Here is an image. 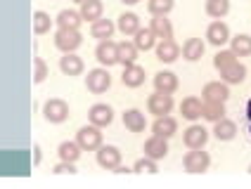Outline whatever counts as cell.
I'll use <instances>...</instances> for the list:
<instances>
[{"instance_id": "obj_1", "label": "cell", "mask_w": 251, "mask_h": 189, "mask_svg": "<svg viewBox=\"0 0 251 189\" xmlns=\"http://www.w3.org/2000/svg\"><path fill=\"white\" fill-rule=\"evenodd\" d=\"M83 43V36L78 28H57L55 33V47L62 50V52H74L78 50Z\"/></svg>"}, {"instance_id": "obj_2", "label": "cell", "mask_w": 251, "mask_h": 189, "mask_svg": "<svg viewBox=\"0 0 251 189\" xmlns=\"http://www.w3.org/2000/svg\"><path fill=\"white\" fill-rule=\"evenodd\" d=\"M43 118L48 123H64L69 118V104L64 102V99H48L45 104H43Z\"/></svg>"}, {"instance_id": "obj_3", "label": "cell", "mask_w": 251, "mask_h": 189, "mask_svg": "<svg viewBox=\"0 0 251 189\" xmlns=\"http://www.w3.org/2000/svg\"><path fill=\"white\" fill-rule=\"evenodd\" d=\"M109 85H112V76H109V71H107L104 67L88 71V76H85V88H88L93 94L107 93Z\"/></svg>"}, {"instance_id": "obj_4", "label": "cell", "mask_w": 251, "mask_h": 189, "mask_svg": "<svg viewBox=\"0 0 251 189\" xmlns=\"http://www.w3.org/2000/svg\"><path fill=\"white\" fill-rule=\"evenodd\" d=\"M182 165H185L187 173H204V170H209L211 156L206 151H201V149H190L182 156Z\"/></svg>"}, {"instance_id": "obj_5", "label": "cell", "mask_w": 251, "mask_h": 189, "mask_svg": "<svg viewBox=\"0 0 251 189\" xmlns=\"http://www.w3.org/2000/svg\"><path fill=\"white\" fill-rule=\"evenodd\" d=\"M76 142L83 151H98V147L102 144V133H100L98 125H83L78 133H76Z\"/></svg>"}, {"instance_id": "obj_6", "label": "cell", "mask_w": 251, "mask_h": 189, "mask_svg": "<svg viewBox=\"0 0 251 189\" xmlns=\"http://www.w3.org/2000/svg\"><path fill=\"white\" fill-rule=\"evenodd\" d=\"M98 165L104 170H116V165H121V149L114 147V144H100Z\"/></svg>"}, {"instance_id": "obj_7", "label": "cell", "mask_w": 251, "mask_h": 189, "mask_svg": "<svg viewBox=\"0 0 251 189\" xmlns=\"http://www.w3.org/2000/svg\"><path fill=\"white\" fill-rule=\"evenodd\" d=\"M95 59H98L100 64L104 69L114 67V64H119V57H116V43L112 38H104V41L98 43V47H95Z\"/></svg>"}, {"instance_id": "obj_8", "label": "cell", "mask_w": 251, "mask_h": 189, "mask_svg": "<svg viewBox=\"0 0 251 189\" xmlns=\"http://www.w3.org/2000/svg\"><path fill=\"white\" fill-rule=\"evenodd\" d=\"M230 90H227V83L225 81H211L204 85L201 90V102H227Z\"/></svg>"}, {"instance_id": "obj_9", "label": "cell", "mask_w": 251, "mask_h": 189, "mask_svg": "<svg viewBox=\"0 0 251 189\" xmlns=\"http://www.w3.org/2000/svg\"><path fill=\"white\" fill-rule=\"evenodd\" d=\"M147 109H150V114H154V116H166V114H171V109H173V97L156 90L154 94L147 97Z\"/></svg>"}, {"instance_id": "obj_10", "label": "cell", "mask_w": 251, "mask_h": 189, "mask_svg": "<svg viewBox=\"0 0 251 189\" xmlns=\"http://www.w3.org/2000/svg\"><path fill=\"white\" fill-rule=\"evenodd\" d=\"M182 142L187 149H204V144L209 142V130L201 128V125H190L182 133Z\"/></svg>"}, {"instance_id": "obj_11", "label": "cell", "mask_w": 251, "mask_h": 189, "mask_svg": "<svg viewBox=\"0 0 251 189\" xmlns=\"http://www.w3.org/2000/svg\"><path fill=\"white\" fill-rule=\"evenodd\" d=\"M88 121L93 123V125H98V128H107L109 123L114 121V109L109 104H93L90 111H88Z\"/></svg>"}, {"instance_id": "obj_12", "label": "cell", "mask_w": 251, "mask_h": 189, "mask_svg": "<svg viewBox=\"0 0 251 189\" xmlns=\"http://www.w3.org/2000/svg\"><path fill=\"white\" fill-rule=\"evenodd\" d=\"M178 133V121L173 116H156V121L152 123V135H159L164 140H171V137Z\"/></svg>"}, {"instance_id": "obj_13", "label": "cell", "mask_w": 251, "mask_h": 189, "mask_svg": "<svg viewBox=\"0 0 251 189\" xmlns=\"http://www.w3.org/2000/svg\"><path fill=\"white\" fill-rule=\"evenodd\" d=\"M206 41L211 45H216V47H223L225 43L230 41V28H227V24L221 22V19L209 24V28H206Z\"/></svg>"}, {"instance_id": "obj_14", "label": "cell", "mask_w": 251, "mask_h": 189, "mask_svg": "<svg viewBox=\"0 0 251 189\" xmlns=\"http://www.w3.org/2000/svg\"><path fill=\"white\" fill-rule=\"evenodd\" d=\"M142 151H145V156L159 161V159H164L168 154V140H164V137H159V135H152L150 140H145Z\"/></svg>"}, {"instance_id": "obj_15", "label": "cell", "mask_w": 251, "mask_h": 189, "mask_svg": "<svg viewBox=\"0 0 251 189\" xmlns=\"http://www.w3.org/2000/svg\"><path fill=\"white\" fill-rule=\"evenodd\" d=\"M83 69H85V64L78 54L64 52V57H59V71H62L64 76H81Z\"/></svg>"}, {"instance_id": "obj_16", "label": "cell", "mask_w": 251, "mask_h": 189, "mask_svg": "<svg viewBox=\"0 0 251 189\" xmlns=\"http://www.w3.org/2000/svg\"><path fill=\"white\" fill-rule=\"evenodd\" d=\"M180 57V45L173 41V38H166L156 45V59L164 62V64H173L176 59Z\"/></svg>"}, {"instance_id": "obj_17", "label": "cell", "mask_w": 251, "mask_h": 189, "mask_svg": "<svg viewBox=\"0 0 251 189\" xmlns=\"http://www.w3.org/2000/svg\"><path fill=\"white\" fill-rule=\"evenodd\" d=\"M178 76L173 73V71H159L156 76H154V88L159 90V93H166V94H173L178 90Z\"/></svg>"}, {"instance_id": "obj_18", "label": "cell", "mask_w": 251, "mask_h": 189, "mask_svg": "<svg viewBox=\"0 0 251 189\" xmlns=\"http://www.w3.org/2000/svg\"><path fill=\"white\" fill-rule=\"evenodd\" d=\"M150 28L156 38L166 41V38H173V24L171 19H166V14H152V22H150Z\"/></svg>"}, {"instance_id": "obj_19", "label": "cell", "mask_w": 251, "mask_h": 189, "mask_svg": "<svg viewBox=\"0 0 251 189\" xmlns=\"http://www.w3.org/2000/svg\"><path fill=\"white\" fill-rule=\"evenodd\" d=\"M235 135H237V123L235 121L221 118V121L213 123V137L218 142H230V140H235Z\"/></svg>"}, {"instance_id": "obj_20", "label": "cell", "mask_w": 251, "mask_h": 189, "mask_svg": "<svg viewBox=\"0 0 251 189\" xmlns=\"http://www.w3.org/2000/svg\"><path fill=\"white\" fill-rule=\"evenodd\" d=\"M138 47H135V43H116V57H119V64H124V67H130V64H135L138 62Z\"/></svg>"}, {"instance_id": "obj_21", "label": "cell", "mask_w": 251, "mask_h": 189, "mask_svg": "<svg viewBox=\"0 0 251 189\" xmlns=\"http://www.w3.org/2000/svg\"><path fill=\"white\" fill-rule=\"evenodd\" d=\"M221 78H223L227 85H239V83H244V78H247V67L235 62V64H230L227 69L221 71Z\"/></svg>"}, {"instance_id": "obj_22", "label": "cell", "mask_w": 251, "mask_h": 189, "mask_svg": "<svg viewBox=\"0 0 251 189\" xmlns=\"http://www.w3.org/2000/svg\"><path fill=\"white\" fill-rule=\"evenodd\" d=\"M201 99L199 97H185L180 104V114L182 118H187V121H197V118H201Z\"/></svg>"}, {"instance_id": "obj_23", "label": "cell", "mask_w": 251, "mask_h": 189, "mask_svg": "<svg viewBox=\"0 0 251 189\" xmlns=\"http://www.w3.org/2000/svg\"><path fill=\"white\" fill-rule=\"evenodd\" d=\"M126 88H140L145 83V69L138 67V64H130V67H124V76H121Z\"/></svg>"}, {"instance_id": "obj_24", "label": "cell", "mask_w": 251, "mask_h": 189, "mask_svg": "<svg viewBox=\"0 0 251 189\" xmlns=\"http://www.w3.org/2000/svg\"><path fill=\"white\" fill-rule=\"evenodd\" d=\"M124 125L130 130V133H142L145 130V114L140 111V109H128L124 111Z\"/></svg>"}, {"instance_id": "obj_25", "label": "cell", "mask_w": 251, "mask_h": 189, "mask_svg": "<svg viewBox=\"0 0 251 189\" xmlns=\"http://www.w3.org/2000/svg\"><path fill=\"white\" fill-rule=\"evenodd\" d=\"M180 52L187 62H197V59L204 57V43H201V38H187V41L182 43Z\"/></svg>"}, {"instance_id": "obj_26", "label": "cell", "mask_w": 251, "mask_h": 189, "mask_svg": "<svg viewBox=\"0 0 251 189\" xmlns=\"http://www.w3.org/2000/svg\"><path fill=\"white\" fill-rule=\"evenodd\" d=\"M55 24L59 28H78L83 24V17H81V12H76V10H62L55 17Z\"/></svg>"}, {"instance_id": "obj_27", "label": "cell", "mask_w": 251, "mask_h": 189, "mask_svg": "<svg viewBox=\"0 0 251 189\" xmlns=\"http://www.w3.org/2000/svg\"><path fill=\"white\" fill-rule=\"evenodd\" d=\"M78 12H81V17H83V22H95V19L102 17L104 5H102V0H83Z\"/></svg>"}, {"instance_id": "obj_28", "label": "cell", "mask_w": 251, "mask_h": 189, "mask_svg": "<svg viewBox=\"0 0 251 189\" xmlns=\"http://www.w3.org/2000/svg\"><path fill=\"white\" fill-rule=\"evenodd\" d=\"M133 43H135V47H138V50H145V52H147V50H152L154 45H156V36L152 33V28L150 26L147 28L140 26L138 31L133 33Z\"/></svg>"}, {"instance_id": "obj_29", "label": "cell", "mask_w": 251, "mask_h": 189, "mask_svg": "<svg viewBox=\"0 0 251 189\" xmlns=\"http://www.w3.org/2000/svg\"><path fill=\"white\" fill-rule=\"evenodd\" d=\"M114 22L112 19H95L93 22V26H90V36L93 38H98V41H104V38H112V33H114Z\"/></svg>"}, {"instance_id": "obj_30", "label": "cell", "mask_w": 251, "mask_h": 189, "mask_svg": "<svg viewBox=\"0 0 251 189\" xmlns=\"http://www.w3.org/2000/svg\"><path fill=\"white\" fill-rule=\"evenodd\" d=\"M201 118H206L211 123L225 118V104L223 102H204L201 104Z\"/></svg>"}, {"instance_id": "obj_31", "label": "cell", "mask_w": 251, "mask_h": 189, "mask_svg": "<svg viewBox=\"0 0 251 189\" xmlns=\"http://www.w3.org/2000/svg\"><path fill=\"white\" fill-rule=\"evenodd\" d=\"M81 151L83 149L78 147V142H62L57 147V154H59V161H69V163H76L81 159Z\"/></svg>"}, {"instance_id": "obj_32", "label": "cell", "mask_w": 251, "mask_h": 189, "mask_svg": "<svg viewBox=\"0 0 251 189\" xmlns=\"http://www.w3.org/2000/svg\"><path fill=\"white\" fill-rule=\"evenodd\" d=\"M119 31L124 33V36H133L135 31L140 28V17L135 12H124L121 17H119Z\"/></svg>"}, {"instance_id": "obj_33", "label": "cell", "mask_w": 251, "mask_h": 189, "mask_svg": "<svg viewBox=\"0 0 251 189\" xmlns=\"http://www.w3.org/2000/svg\"><path fill=\"white\" fill-rule=\"evenodd\" d=\"M230 50L237 54V57H249L251 54V36L239 33L235 38H230Z\"/></svg>"}, {"instance_id": "obj_34", "label": "cell", "mask_w": 251, "mask_h": 189, "mask_svg": "<svg viewBox=\"0 0 251 189\" xmlns=\"http://www.w3.org/2000/svg\"><path fill=\"white\" fill-rule=\"evenodd\" d=\"M230 12V0H206V14L213 19H223Z\"/></svg>"}, {"instance_id": "obj_35", "label": "cell", "mask_w": 251, "mask_h": 189, "mask_svg": "<svg viewBox=\"0 0 251 189\" xmlns=\"http://www.w3.org/2000/svg\"><path fill=\"white\" fill-rule=\"evenodd\" d=\"M52 22L55 19H50V14L48 12H33V33L36 36H43V33H48L50 28H52Z\"/></svg>"}, {"instance_id": "obj_36", "label": "cell", "mask_w": 251, "mask_h": 189, "mask_svg": "<svg viewBox=\"0 0 251 189\" xmlns=\"http://www.w3.org/2000/svg\"><path fill=\"white\" fill-rule=\"evenodd\" d=\"M235 62H237V54L232 52V50H221V52H216V57H213V67L218 69V71L227 69L230 64H235Z\"/></svg>"}, {"instance_id": "obj_37", "label": "cell", "mask_w": 251, "mask_h": 189, "mask_svg": "<svg viewBox=\"0 0 251 189\" xmlns=\"http://www.w3.org/2000/svg\"><path fill=\"white\" fill-rule=\"evenodd\" d=\"M173 0H150L147 2V10H150V14H168L171 10H173Z\"/></svg>"}, {"instance_id": "obj_38", "label": "cell", "mask_w": 251, "mask_h": 189, "mask_svg": "<svg viewBox=\"0 0 251 189\" xmlns=\"http://www.w3.org/2000/svg\"><path fill=\"white\" fill-rule=\"evenodd\" d=\"M133 173H159V165H156V161H154V159H150V156H142V159H138V161H135V165H133Z\"/></svg>"}, {"instance_id": "obj_39", "label": "cell", "mask_w": 251, "mask_h": 189, "mask_svg": "<svg viewBox=\"0 0 251 189\" xmlns=\"http://www.w3.org/2000/svg\"><path fill=\"white\" fill-rule=\"evenodd\" d=\"M45 78H48V64H45L43 57H36V59H33V83L41 85Z\"/></svg>"}, {"instance_id": "obj_40", "label": "cell", "mask_w": 251, "mask_h": 189, "mask_svg": "<svg viewBox=\"0 0 251 189\" xmlns=\"http://www.w3.org/2000/svg\"><path fill=\"white\" fill-rule=\"evenodd\" d=\"M52 173H57V175H62V173H76V168H74V163L62 161V163H57L55 165V170H52Z\"/></svg>"}, {"instance_id": "obj_41", "label": "cell", "mask_w": 251, "mask_h": 189, "mask_svg": "<svg viewBox=\"0 0 251 189\" xmlns=\"http://www.w3.org/2000/svg\"><path fill=\"white\" fill-rule=\"evenodd\" d=\"M33 151H36V163H41V147H38V144H36V147H33Z\"/></svg>"}, {"instance_id": "obj_42", "label": "cell", "mask_w": 251, "mask_h": 189, "mask_svg": "<svg viewBox=\"0 0 251 189\" xmlns=\"http://www.w3.org/2000/svg\"><path fill=\"white\" fill-rule=\"evenodd\" d=\"M124 5H135V2H140V0H121Z\"/></svg>"}, {"instance_id": "obj_43", "label": "cell", "mask_w": 251, "mask_h": 189, "mask_svg": "<svg viewBox=\"0 0 251 189\" xmlns=\"http://www.w3.org/2000/svg\"><path fill=\"white\" fill-rule=\"evenodd\" d=\"M74 2H78V5H81V2H83V0H74Z\"/></svg>"}, {"instance_id": "obj_44", "label": "cell", "mask_w": 251, "mask_h": 189, "mask_svg": "<svg viewBox=\"0 0 251 189\" xmlns=\"http://www.w3.org/2000/svg\"><path fill=\"white\" fill-rule=\"evenodd\" d=\"M249 173H251V165H249Z\"/></svg>"}]
</instances>
